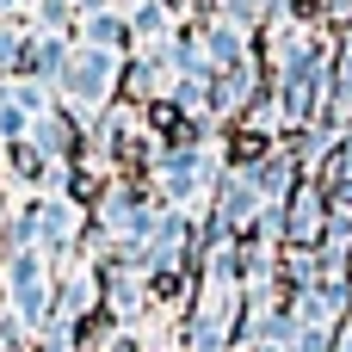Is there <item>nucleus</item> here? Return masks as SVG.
Returning a JSON list of instances; mask_svg holds the SVG:
<instances>
[{"instance_id": "nucleus-1", "label": "nucleus", "mask_w": 352, "mask_h": 352, "mask_svg": "<svg viewBox=\"0 0 352 352\" xmlns=\"http://www.w3.org/2000/svg\"><path fill=\"white\" fill-rule=\"evenodd\" d=\"M74 87H80V93H105V56H87V62L74 68Z\"/></svg>"}]
</instances>
